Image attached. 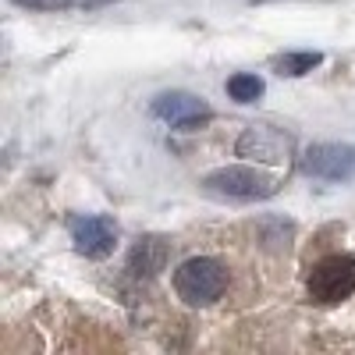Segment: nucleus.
Wrapping results in <instances>:
<instances>
[{
	"instance_id": "nucleus-10",
	"label": "nucleus",
	"mask_w": 355,
	"mask_h": 355,
	"mask_svg": "<svg viewBox=\"0 0 355 355\" xmlns=\"http://www.w3.org/2000/svg\"><path fill=\"white\" fill-rule=\"evenodd\" d=\"M320 61H323L320 53H284L281 61H277V71H281V75H288V78H299V75L313 71Z\"/></svg>"
},
{
	"instance_id": "nucleus-2",
	"label": "nucleus",
	"mask_w": 355,
	"mask_h": 355,
	"mask_svg": "<svg viewBox=\"0 0 355 355\" xmlns=\"http://www.w3.org/2000/svg\"><path fill=\"white\" fill-rule=\"evenodd\" d=\"M202 192L214 196V199L256 202V199H270L277 192V182L270 174L256 171V167H220L214 174H206Z\"/></svg>"
},
{
	"instance_id": "nucleus-4",
	"label": "nucleus",
	"mask_w": 355,
	"mask_h": 355,
	"mask_svg": "<svg viewBox=\"0 0 355 355\" xmlns=\"http://www.w3.org/2000/svg\"><path fill=\"white\" fill-rule=\"evenodd\" d=\"M302 174L320 182H352L355 178V146L348 142H316L299 160Z\"/></svg>"
},
{
	"instance_id": "nucleus-3",
	"label": "nucleus",
	"mask_w": 355,
	"mask_h": 355,
	"mask_svg": "<svg viewBox=\"0 0 355 355\" xmlns=\"http://www.w3.org/2000/svg\"><path fill=\"white\" fill-rule=\"evenodd\" d=\"M355 291V256H327L309 274V299L334 306Z\"/></svg>"
},
{
	"instance_id": "nucleus-1",
	"label": "nucleus",
	"mask_w": 355,
	"mask_h": 355,
	"mask_svg": "<svg viewBox=\"0 0 355 355\" xmlns=\"http://www.w3.org/2000/svg\"><path fill=\"white\" fill-rule=\"evenodd\" d=\"M227 288V270L224 263L210 256H192L174 270V291L185 306H210L217 302Z\"/></svg>"
},
{
	"instance_id": "nucleus-11",
	"label": "nucleus",
	"mask_w": 355,
	"mask_h": 355,
	"mask_svg": "<svg viewBox=\"0 0 355 355\" xmlns=\"http://www.w3.org/2000/svg\"><path fill=\"white\" fill-rule=\"evenodd\" d=\"M15 4L33 8V11H64V8L75 4V0H15Z\"/></svg>"
},
{
	"instance_id": "nucleus-7",
	"label": "nucleus",
	"mask_w": 355,
	"mask_h": 355,
	"mask_svg": "<svg viewBox=\"0 0 355 355\" xmlns=\"http://www.w3.org/2000/svg\"><path fill=\"white\" fill-rule=\"evenodd\" d=\"M153 117H160V121H167L174 128L192 132L202 121H210V107L192 93H164L153 100Z\"/></svg>"
},
{
	"instance_id": "nucleus-6",
	"label": "nucleus",
	"mask_w": 355,
	"mask_h": 355,
	"mask_svg": "<svg viewBox=\"0 0 355 355\" xmlns=\"http://www.w3.org/2000/svg\"><path fill=\"white\" fill-rule=\"evenodd\" d=\"M71 242L82 256L103 259L117 245V224L107 217H75L71 220Z\"/></svg>"
},
{
	"instance_id": "nucleus-5",
	"label": "nucleus",
	"mask_w": 355,
	"mask_h": 355,
	"mask_svg": "<svg viewBox=\"0 0 355 355\" xmlns=\"http://www.w3.org/2000/svg\"><path fill=\"white\" fill-rule=\"evenodd\" d=\"M234 150H239V157L256 160V164H284V160H291L295 139L274 125H249L239 135V142H234Z\"/></svg>"
},
{
	"instance_id": "nucleus-8",
	"label": "nucleus",
	"mask_w": 355,
	"mask_h": 355,
	"mask_svg": "<svg viewBox=\"0 0 355 355\" xmlns=\"http://www.w3.org/2000/svg\"><path fill=\"white\" fill-rule=\"evenodd\" d=\"M167 256H171V249H167L164 239H142V242L128 252V274L150 281V277H157L164 266H167Z\"/></svg>"
},
{
	"instance_id": "nucleus-9",
	"label": "nucleus",
	"mask_w": 355,
	"mask_h": 355,
	"mask_svg": "<svg viewBox=\"0 0 355 355\" xmlns=\"http://www.w3.org/2000/svg\"><path fill=\"white\" fill-rule=\"evenodd\" d=\"M227 96L234 100V103H252V100H259L263 96V78H256V75H231L227 78Z\"/></svg>"
}]
</instances>
